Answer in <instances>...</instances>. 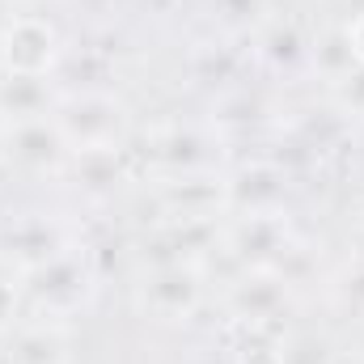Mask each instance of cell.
Instances as JSON below:
<instances>
[{
    "mask_svg": "<svg viewBox=\"0 0 364 364\" xmlns=\"http://www.w3.org/2000/svg\"><path fill=\"white\" fill-rule=\"evenodd\" d=\"M360 263H364V259H360Z\"/></svg>",
    "mask_w": 364,
    "mask_h": 364,
    "instance_id": "obj_29",
    "label": "cell"
},
{
    "mask_svg": "<svg viewBox=\"0 0 364 364\" xmlns=\"http://www.w3.org/2000/svg\"><path fill=\"white\" fill-rule=\"evenodd\" d=\"M0 166H9V123L0 119Z\"/></svg>",
    "mask_w": 364,
    "mask_h": 364,
    "instance_id": "obj_28",
    "label": "cell"
},
{
    "mask_svg": "<svg viewBox=\"0 0 364 364\" xmlns=\"http://www.w3.org/2000/svg\"><path fill=\"white\" fill-rule=\"evenodd\" d=\"M335 301H339L352 318H364V263L335 279Z\"/></svg>",
    "mask_w": 364,
    "mask_h": 364,
    "instance_id": "obj_24",
    "label": "cell"
},
{
    "mask_svg": "<svg viewBox=\"0 0 364 364\" xmlns=\"http://www.w3.org/2000/svg\"><path fill=\"white\" fill-rule=\"evenodd\" d=\"M208 296V275L199 263H161V267H144L136 301L149 318L157 322H186L199 314Z\"/></svg>",
    "mask_w": 364,
    "mask_h": 364,
    "instance_id": "obj_4",
    "label": "cell"
},
{
    "mask_svg": "<svg viewBox=\"0 0 364 364\" xmlns=\"http://www.w3.org/2000/svg\"><path fill=\"white\" fill-rule=\"evenodd\" d=\"M331 106L343 119H364V64H356L348 77H339L331 85Z\"/></svg>",
    "mask_w": 364,
    "mask_h": 364,
    "instance_id": "obj_21",
    "label": "cell"
},
{
    "mask_svg": "<svg viewBox=\"0 0 364 364\" xmlns=\"http://www.w3.org/2000/svg\"><path fill=\"white\" fill-rule=\"evenodd\" d=\"M17 284H21V296H26L38 314L64 318V314H73L77 305H85V296L93 292V272H90V259H85L77 246H68V250L55 255L51 263L17 275Z\"/></svg>",
    "mask_w": 364,
    "mask_h": 364,
    "instance_id": "obj_2",
    "label": "cell"
},
{
    "mask_svg": "<svg viewBox=\"0 0 364 364\" xmlns=\"http://www.w3.org/2000/svg\"><path fill=\"white\" fill-rule=\"evenodd\" d=\"M309 47H314V38H305L296 21H267L259 30V55L275 73L305 68L309 64Z\"/></svg>",
    "mask_w": 364,
    "mask_h": 364,
    "instance_id": "obj_15",
    "label": "cell"
},
{
    "mask_svg": "<svg viewBox=\"0 0 364 364\" xmlns=\"http://www.w3.org/2000/svg\"><path fill=\"white\" fill-rule=\"evenodd\" d=\"M64 60V38L51 17L17 13L0 34V73L9 77H51Z\"/></svg>",
    "mask_w": 364,
    "mask_h": 364,
    "instance_id": "obj_5",
    "label": "cell"
},
{
    "mask_svg": "<svg viewBox=\"0 0 364 364\" xmlns=\"http://www.w3.org/2000/svg\"><path fill=\"white\" fill-rule=\"evenodd\" d=\"M60 93L51 90V77H0V119L17 123V119H43L51 114Z\"/></svg>",
    "mask_w": 364,
    "mask_h": 364,
    "instance_id": "obj_14",
    "label": "cell"
},
{
    "mask_svg": "<svg viewBox=\"0 0 364 364\" xmlns=\"http://www.w3.org/2000/svg\"><path fill=\"white\" fill-rule=\"evenodd\" d=\"M55 127L64 132L73 153L123 149L132 136V106L110 90H68L51 106Z\"/></svg>",
    "mask_w": 364,
    "mask_h": 364,
    "instance_id": "obj_1",
    "label": "cell"
},
{
    "mask_svg": "<svg viewBox=\"0 0 364 364\" xmlns=\"http://www.w3.org/2000/svg\"><path fill=\"white\" fill-rule=\"evenodd\" d=\"M216 140L195 132V127H166V132H153L149 144H144V161L153 170H161L166 178L174 174H208L216 170Z\"/></svg>",
    "mask_w": 364,
    "mask_h": 364,
    "instance_id": "obj_11",
    "label": "cell"
},
{
    "mask_svg": "<svg viewBox=\"0 0 364 364\" xmlns=\"http://www.w3.org/2000/svg\"><path fill=\"white\" fill-rule=\"evenodd\" d=\"M212 21L225 34H259L272 21V0H212Z\"/></svg>",
    "mask_w": 364,
    "mask_h": 364,
    "instance_id": "obj_18",
    "label": "cell"
},
{
    "mask_svg": "<svg viewBox=\"0 0 364 364\" xmlns=\"http://www.w3.org/2000/svg\"><path fill=\"white\" fill-rule=\"evenodd\" d=\"M233 73H237V60H233V51H229V47H208V51L199 55L195 81H208V85H225V81H233Z\"/></svg>",
    "mask_w": 364,
    "mask_h": 364,
    "instance_id": "obj_22",
    "label": "cell"
},
{
    "mask_svg": "<svg viewBox=\"0 0 364 364\" xmlns=\"http://www.w3.org/2000/svg\"><path fill=\"white\" fill-rule=\"evenodd\" d=\"M343 30H348V43H352L356 64H364V9L352 17V21H343Z\"/></svg>",
    "mask_w": 364,
    "mask_h": 364,
    "instance_id": "obj_25",
    "label": "cell"
},
{
    "mask_svg": "<svg viewBox=\"0 0 364 364\" xmlns=\"http://www.w3.org/2000/svg\"><path fill=\"white\" fill-rule=\"evenodd\" d=\"M13 17H17V0H0V34L13 26Z\"/></svg>",
    "mask_w": 364,
    "mask_h": 364,
    "instance_id": "obj_26",
    "label": "cell"
},
{
    "mask_svg": "<svg viewBox=\"0 0 364 364\" xmlns=\"http://www.w3.org/2000/svg\"><path fill=\"white\" fill-rule=\"evenodd\" d=\"M267 119V106L263 97L250 90H237V93H225L216 106H212V123L216 127H233V132H250Z\"/></svg>",
    "mask_w": 364,
    "mask_h": 364,
    "instance_id": "obj_19",
    "label": "cell"
},
{
    "mask_svg": "<svg viewBox=\"0 0 364 364\" xmlns=\"http://www.w3.org/2000/svg\"><path fill=\"white\" fill-rule=\"evenodd\" d=\"M21 284H17V275L0 272V339L4 335H13L17 331V318H21Z\"/></svg>",
    "mask_w": 364,
    "mask_h": 364,
    "instance_id": "obj_23",
    "label": "cell"
},
{
    "mask_svg": "<svg viewBox=\"0 0 364 364\" xmlns=\"http://www.w3.org/2000/svg\"><path fill=\"white\" fill-rule=\"evenodd\" d=\"M4 364H73V343H68V326L60 318H43V322H26L9 335V352Z\"/></svg>",
    "mask_w": 364,
    "mask_h": 364,
    "instance_id": "obj_12",
    "label": "cell"
},
{
    "mask_svg": "<svg viewBox=\"0 0 364 364\" xmlns=\"http://www.w3.org/2000/svg\"><path fill=\"white\" fill-rule=\"evenodd\" d=\"M331 364H364V352H356V348H348V352H335V360Z\"/></svg>",
    "mask_w": 364,
    "mask_h": 364,
    "instance_id": "obj_27",
    "label": "cell"
},
{
    "mask_svg": "<svg viewBox=\"0 0 364 364\" xmlns=\"http://www.w3.org/2000/svg\"><path fill=\"white\" fill-rule=\"evenodd\" d=\"M288 301H292V284L279 272H242L225 292L233 326H272V331H279V322L288 314Z\"/></svg>",
    "mask_w": 364,
    "mask_h": 364,
    "instance_id": "obj_7",
    "label": "cell"
},
{
    "mask_svg": "<svg viewBox=\"0 0 364 364\" xmlns=\"http://www.w3.org/2000/svg\"><path fill=\"white\" fill-rule=\"evenodd\" d=\"M220 246L242 272H275L296 250V233L288 212H259V216H237L229 229H220Z\"/></svg>",
    "mask_w": 364,
    "mask_h": 364,
    "instance_id": "obj_3",
    "label": "cell"
},
{
    "mask_svg": "<svg viewBox=\"0 0 364 364\" xmlns=\"http://www.w3.org/2000/svg\"><path fill=\"white\" fill-rule=\"evenodd\" d=\"M309 68H314L326 85H335L339 77H348V73L356 68V55H352V43H348V30H343V26L322 30V34L314 38V47H309Z\"/></svg>",
    "mask_w": 364,
    "mask_h": 364,
    "instance_id": "obj_16",
    "label": "cell"
},
{
    "mask_svg": "<svg viewBox=\"0 0 364 364\" xmlns=\"http://www.w3.org/2000/svg\"><path fill=\"white\" fill-rule=\"evenodd\" d=\"M233 364H284V331L272 326H233Z\"/></svg>",
    "mask_w": 364,
    "mask_h": 364,
    "instance_id": "obj_17",
    "label": "cell"
},
{
    "mask_svg": "<svg viewBox=\"0 0 364 364\" xmlns=\"http://www.w3.org/2000/svg\"><path fill=\"white\" fill-rule=\"evenodd\" d=\"M68 161H73V149L51 114L9 123V166L13 170L47 178V174H64Z\"/></svg>",
    "mask_w": 364,
    "mask_h": 364,
    "instance_id": "obj_8",
    "label": "cell"
},
{
    "mask_svg": "<svg viewBox=\"0 0 364 364\" xmlns=\"http://www.w3.org/2000/svg\"><path fill=\"white\" fill-rule=\"evenodd\" d=\"M335 343L318 331H284V364H331Z\"/></svg>",
    "mask_w": 364,
    "mask_h": 364,
    "instance_id": "obj_20",
    "label": "cell"
},
{
    "mask_svg": "<svg viewBox=\"0 0 364 364\" xmlns=\"http://www.w3.org/2000/svg\"><path fill=\"white\" fill-rule=\"evenodd\" d=\"M288 170L272 157L242 161L233 174H225V208L237 216L259 212H288Z\"/></svg>",
    "mask_w": 364,
    "mask_h": 364,
    "instance_id": "obj_6",
    "label": "cell"
},
{
    "mask_svg": "<svg viewBox=\"0 0 364 364\" xmlns=\"http://www.w3.org/2000/svg\"><path fill=\"white\" fill-rule=\"evenodd\" d=\"M64 250H68V233L47 216H21L0 233V259L13 267V275L34 272Z\"/></svg>",
    "mask_w": 364,
    "mask_h": 364,
    "instance_id": "obj_10",
    "label": "cell"
},
{
    "mask_svg": "<svg viewBox=\"0 0 364 364\" xmlns=\"http://www.w3.org/2000/svg\"><path fill=\"white\" fill-rule=\"evenodd\" d=\"M68 174L90 199H110L123 182H132V149H97V153H73Z\"/></svg>",
    "mask_w": 364,
    "mask_h": 364,
    "instance_id": "obj_13",
    "label": "cell"
},
{
    "mask_svg": "<svg viewBox=\"0 0 364 364\" xmlns=\"http://www.w3.org/2000/svg\"><path fill=\"white\" fill-rule=\"evenodd\" d=\"M157 208L166 220H216L225 208V174H174L157 186Z\"/></svg>",
    "mask_w": 364,
    "mask_h": 364,
    "instance_id": "obj_9",
    "label": "cell"
}]
</instances>
